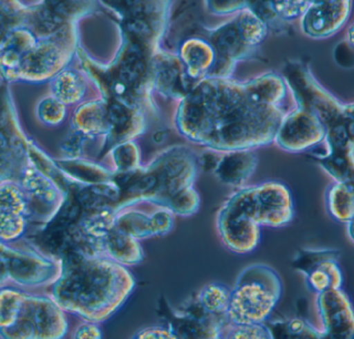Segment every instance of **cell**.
<instances>
[{
	"mask_svg": "<svg viewBox=\"0 0 354 339\" xmlns=\"http://www.w3.org/2000/svg\"><path fill=\"white\" fill-rule=\"evenodd\" d=\"M289 110L261 103L237 87L193 91L181 104L177 124L189 140L214 151L251 149L274 143Z\"/></svg>",
	"mask_w": 354,
	"mask_h": 339,
	"instance_id": "cell-1",
	"label": "cell"
},
{
	"mask_svg": "<svg viewBox=\"0 0 354 339\" xmlns=\"http://www.w3.org/2000/svg\"><path fill=\"white\" fill-rule=\"evenodd\" d=\"M135 284L126 266L105 255L72 251L58 295L66 309L88 321L101 323L126 303Z\"/></svg>",
	"mask_w": 354,
	"mask_h": 339,
	"instance_id": "cell-2",
	"label": "cell"
},
{
	"mask_svg": "<svg viewBox=\"0 0 354 339\" xmlns=\"http://www.w3.org/2000/svg\"><path fill=\"white\" fill-rule=\"evenodd\" d=\"M280 276L272 267L254 264L245 268L231 290L227 323L233 325L266 323L282 296Z\"/></svg>",
	"mask_w": 354,
	"mask_h": 339,
	"instance_id": "cell-3",
	"label": "cell"
},
{
	"mask_svg": "<svg viewBox=\"0 0 354 339\" xmlns=\"http://www.w3.org/2000/svg\"><path fill=\"white\" fill-rule=\"evenodd\" d=\"M254 221V186L243 187L233 193L216 215V230L226 248L239 255L252 253L261 239Z\"/></svg>",
	"mask_w": 354,
	"mask_h": 339,
	"instance_id": "cell-4",
	"label": "cell"
},
{
	"mask_svg": "<svg viewBox=\"0 0 354 339\" xmlns=\"http://www.w3.org/2000/svg\"><path fill=\"white\" fill-rule=\"evenodd\" d=\"M78 23H70L48 37L21 58L17 78L41 82L56 76L71 59L78 45Z\"/></svg>",
	"mask_w": 354,
	"mask_h": 339,
	"instance_id": "cell-5",
	"label": "cell"
},
{
	"mask_svg": "<svg viewBox=\"0 0 354 339\" xmlns=\"http://www.w3.org/2000/svg\"><path fill=\"white\" fill-rule=\"evenodd\" d=\"M326 135V126L313 111L295 105L285 114L274 143L289 153H304L322 145Z\"/></svg>",
	"mask_w": 354,
	"mask_h": 339,
	"instance_id": "cell-6",
	"label": "cell"
},
{
	"mask_svg": "<svg viewBox=\"0 0 354 339\" xmlns=\"http://www.w3.org/2000/svg\"><path fill=\"white\" fill-rule=\"evenodd\" d=\"M176 215L168 208L153 203L151 210L141 203L122 208L115 212L113 224L138 241L165 236L174 228Z\"/></svg>",
	"mask_w": 354,
	"mask_h": 339,
	"instance_id": "cell-7",
	"label": "cell"
},
{
	"mask_svg": "<svg viewBox=\"0 0 354 339\" xmlns=\"http://www.w3.org/2000/svg\"><path fill=\"white\" fill-rule=\"evenodd\" d=\"M295 216V201L286 185L270 181L254 186V221L260 228H284Z\"/></svg>",
	"mask_w": 354,
	"mask_h": 339,
	"instance_id": "cell-8",
	"label": "cell"
},
{
	"mask_svg": "<svg viewBox=\"0 0 354 339\" xmlns=\"http://www.w3.org/2000/svg\"><path fill=\"white\" fill-rule=\"evenodd\" d=\"M318 315L324 338L354 339V309L343 288H330L317 294Z\"/></svg>",
	"mask_w": 354,
	"mask_h": 339,
	"instance_id": "cell-9",
	"label": "cell"
},
{
	"mask_svg": "<svg viewBox=\"0 0 354 339\" xmlns=\"http://www.w3.org/2000/svg\"><path fill=\"white\" fill-rule=\"evenodd\" d=\"M97 6V0H41L35 3V28L47 37L64 25L78 23L93 14Z\"/></svg>",
	"mask_w": 354,
	"mask_h": 339,
	"instance_id": "cell-10",
	"label": "cell"
},
{
	"mask_svg": "<svg viewBox=\"0 0 354 339\" xmlns=\"http://www.w3.org/2000/svg\"><path fill=\"white\" fill-rule=\"evenodd\" d=\"M257 166V157L250 149L227 152L221 157L214 174L229 186L241 187L253 176Z\"/></svg>",
	"mask_w": 354,
	"mask_h": 339,
	"instance_id": "cell-11",
	"label": "cell"
},
{
	"mask_svg": "<svg viewBox=\"0 0 354 339\" xmlns=\"http://www.w3.org/2000/svg\"><path fill=\"white\" fill-rule=\"evenodd\" d=\"M103 255L126 267L138 265L145 259L139 241L114 224L104 237Z\"/></svg>",
	"mask_w": 354,
	"mask_h": 339,
	"instance_id": "cell-12",
	"label": "cell"
},
{
	"mask_svg": "<svg viewBox=\"0 0 354 339\" xmlns=\"http://www.w3.org/2000/svg\"><path fill=\"white\" fill-rule=\"evenodd\" d=\"M311 155L335 182L347 185L354 193V149L312 151Z\"/></svg>",
	"mask_w": 354,
	"mask_h": 339,
	"instance_id": "cell-13",
	"label": "cell"
},
{
	"mask_svg": "<svg viewBox=\"0 0 354 339\" xmlns=\"http://www.w3.org/2000/svg\"><path fill=\"white\" fill-rule=\"evenodd\" d=\"M326 129V149H354V103L341 104Z\"/></svg>",
	"mask_w": 354,
	"mask_h": 339,
	"instance_id": "cell-14",
	"label": "cell"
},
{
	"mask_svg": "<svg viewBox=\"0 0 354 339\" xmlns=\"http://www.w3.org/2000/svg\"><path fill=\"white\" fill-rule=\"evenodd\" d=\"M210 44L221 58L231 60L243 55L250 49L243 42L234 19L210 33Z\"/></svg>",
	"mask_w": 354,
	"mask_h": 339,
	"instance_id": "cell-15",
	"label": "cell"
},
{
	"mask_svg": "<svg viewBox=\"0 0 354 339\" xmlns=\"http://www.w3.org/2000/svg\"><path fill=\"white\" fill-rule=\"evenodd\" d=\"M76 125L78 131L86 135L109 134L108 103L100 101L85 104L77 111Z\"/></svg>",
	"mask_w": 354,
	"mask_h": 339,
	"instance_id": "cell-16",
	"label": "cell"
},
{
	"mask_svg": "<svg viewBox=\"0 0 354 339\" xmlns=\"http://www.w3.org/2000/svg\"><path fill=\"white\" fill-rule=\"evenodd\" d=\"M328 214L337 222L346 224L354 218V193L347 185L335 182L326 195Z\"/></svg>",
	"mask_w": 354,
	"mask_h": 339,
	"instance_id": "cell-17",
	"label": "cell"
},
{
	"mask_svg": "<svg viewBox=\"0 0 354 339\" xmlns=\"http://www.w3.org/2000/svg\"><path fill=\"white\" fill-rule=\"evenodd\" d=\"M307 286L311 292L320 294L330 288H342L344 282L339 261L328 259L314 268L305 276Z\"/></svg>",
	"mask_w": 354,
	"mask_h": 339,
	"instance_id": "cell-18",
	"label": "cell"
},
{
	"mask_svg": "<svg viewBox=\"0 0 354 339\" xmlns=\"http://www.w3.org/2000/svg\"><path fill=\"white\" fill-rule=\"evenodd\" d=\"M120 18L170 12L171 0H102Z\"/></svg>",
	"mask_w": 354,
	"mask_h": 339,
	"instance_id": "cell-19",
	"label": "cell"
},
{
	"mask_svg": "<svg viewBox=\"0 0 354 339\" xmlns=\"http://www.w3.org/2000/svg\"><path fill=\"white\" fill-rule=\"evenodd\" d=\"M52 91L64 104L77 103L84 95V80L77 71H62L52 81Z\"/></svg>",
	"mask_w": 354,
	"mask_h": 339,
	"instance_id": "cell-20",
	"label": "cell"
},
{
	"mask_svg": "<svg viewBox=\"0 0 354 339\" xmlns=\"http://www.w3.org/2000/svg\"><path fill=\"white\" fill-rule=\"evenodd\" d=\"M231 288L221 282H210L202 288L197 301L202 309L214 317L225 318L228 311Z\"/></svg>",
	"mask_w": 354,
	"mask_h": 339,
	"instance_id": "cell-21",
	"label": "cell"
},
{
	"mask_svg": "<svg viewBox=\"0 0 354 339\" xmlns=\"http://www.w3.org/2000/svg\"><path fill=\"white\" fill-rule=\"evenodd\" d=\"M60 166L73 178L85 185L102 184L113 178V172L91 162L71 160L62 162Z\"/></svg>",
	"mask_w": 354,
	"mask_h": 339,
	"instance_id": "cell-22",
	"label": "cell"
},
{
	"mask_svg": "<svg viewBox=\"0 0 354 339\" xmlns=\"http://www.w3.org/2000/svg\"><path fill=\"white\" fill-rule=\"evenodd\" d=\"M272 332V338L314 339L324 338L322 332L303 319H290L266 323Z\"/></svg>",
	"mask_w": 354,
	"mask_h": 339,
	"instance_id": "cell-23",
	"label": "cell"
},
{
	"mask_svg": "<svg viewBox=\"0 0 354 339\" xmlns=\"http://www.w3.org/2000/svg\"><path fill=\"white\" fill-rule=\"evenodd\" d=\"M239 33L248 47L259 45L268 35V25L250 8L241 10L234 18Z\"/></svg>",
	"mask_w": 354,
	"mask_h": 339,
	"instance_id": "cell-24",
	"label": "cell"
},
{
	"mask_svg": "<svg viewBox=\"0 0 354 339\" xmlns=\"http://www.w3.org/2000/svg\"><path fill=\"white\" fill-rule=\"evenodd\" d=\"M29 6L20 0H0V42L6 33L19 26H27Z\"/></svg>",
	"mask_w": 354,
	"mask_h": 339,
	"instance_id": "cell-25",
	"label": "cell"
},
{
	"mask_svg": "<svg viewBox=\"0 0 354 339\" xmlns=\"http://www.w3.org/2000/svg\"><path fill=\"white\" fill-rule=\"evenodd\" d=\"M341 251L334 248H304L301 249L293 257L292 265L295 271L303 275H307L314 268L318 267L320 264L328 259L339 261Z\"/></svg>",
	"mask_w": 354,
	"mask_h": 339,
	"instance_id": "cell-26",
	"label": "cell"
},
{
	"mask_svg": "<svg viewBox=\"0 0 354 339\" xmlns=\"http://www.w3.org/2000/svg\"><path fill=\"white\" fill-rule=\"evenodd\" d=\"M115 172H130L140 167V151L138 145L128 140L118 143L110 152Z\"/></svg>",
	"mask_w": 354,
	"mask_h": 339,
	"instance_id": "cell-27",
	"label": "cell"
},
{
	"mask_svg": "<svg viewBox=\"0 0 354 339\" xmlns=\"http://www.w3.org/2000/svg\"><path fill=\"white\" fill-rule=\"evenodd\" d=\"M220 338H272V332L266 323L243 324V325H233L227 323L225 320L221 328Z\"/></svg>",
	"mask_w": 354,
	"mask_h": 339,
	"instance_id": "cell-28",
	"label": "cell"
},
{
	"mask_svg": "<svg viewBox=\"0 0 354 339\" xmlns=\"http://www.w3.org/2000/svg\"><path fill=\"white\" fill-rule=\"evenodd\" d=\"M201 201L197 191L193 186L177 193L176 196L168 203V209L176 216L189 217L197 213L200 209Z\"/></svg>",
	"mask_w": 354,
	"mask_h": 339,
	"instance_id": "cell-29",
	"label": "cell"
},
{
	"mask_svg": "<svg viewBox=\"0 0 354 339\" xmlns=\"http://www.w3.org/2000/svg\"><path fill=\"white\" fill-rule=\"evenodd\" d=\"M23 183L29 191L43 201H48V203L55 201V189L47 178H44L35 170H27L24 178H23Z\"/></svg>",
	"mask_w": 354,
	"mask_h": 339,
	"instance_id": "cell-30",
	"label": "cell"
},
{
	"mask_svg": "<svg viewBox=\"0 0 354 339\" xmlns=\"http://www.w3.org/2000/svg\"><path fill=\"white\" fill-rule=\"evenodd\" d=\"M258 0H205L206 8L216 16L239 14L245 8H251Z\"/></svg>",
	"mask_w": 354,
	"mask_h": 339,
	"instance_id": "cell-31",
	"label": "cell"
},
{
	"mask_svg": "<svg viewBox=\"0 0 354 339\" xmlns=\"http://www.w3.org/2000/svg\"><path fill=\"white\" fill-rule=\"evenodd\" d=\"M39 118L48 125H58L66 118V106L59 100L47 98L39 106Z\"/></svg>",
	"mask_w": 354,
	"mask_h": 339,
	"instance_id": "cell-32",
	"label": "cell"
},
{
	"mask_svg": "<svg viewBox=\"0 0 354 339\" xmlns=\"http://www.w3.org/2000/svg\"><path fill=\"white\" fill-rule=\"evenodd\" d=\"M0 205L15 213L24 211V197L18 189L12 185H8L0 189Z\"/></svg>",
	"mask_w": 354,
	"mask_h": 339,
	"instance_id": "cell-33",
	"label": "cell"
},
{
	"mask_svg": "<svg viewBox=\"0 0 354 339\" xmlns=\"http://www.w3.org/2000/svg\"><path fill=\"white\" fill-rule=\"evenodd\" d=\"M133 338L140 339H174L177 338L169 326H151L139 330Z\"/></svg>",
	"mask_w": 354,
	"mask_h": 339,
	"instance_id": "cell-34",
	"label": "cell"
},
{
	"mask_svg": "<svg viewBox=\"0 0 354 339\" xmlns=\"http://www.w3.org/2000/svg\"><path fill=\"white\" fill-rule=\"evenodd\" d=\"M75 338L97 339L103 338V336H102V330L97 323L89 321V323H85L84 325L79 327Z\"/></svg>",
	"mask_w": 354,
	"mask_h": 339,
	"instance_id": "cell-35",
	"label": "cell"
},
{
	"mask_svg": "<svg viewBox=\"0 0 354 339\" xmlns=\"http://www.w3.org/2000/svg\"><path fill=\"white\" fill-rule=\"evenodd\" d=\"M221 157L214 152H205L200 159V165L205 172H214L220 162Z\"/></svg>",
	"mask_w": 354,
	"mask_h": 339,
	"instance_id": "cell-36",
	"label": "cell"
},
{
	"mask_svg": "<svg viewBox=\"0 0 354 339\" xmlns=\"http://www.w3.org/2000/svg\"><path fill=\"white\" fill-rule=\"evenodd\" d=\"M347 234H348L349 239L354 244V218L351 221L347 222Z\"/></svg>",
	"mask_w": 354,
	"mask_h": 339,
	"instance_id": "cell-37",
	"label": "cell"
},
{
	"mask_svg": "<svg viewBox=\"0 0 354 339\" xmlns=\"http://www.w3.org/2000/svg\"><path fill=\"white\" fill-rule=\"evenodd\" d=\"M347 41H348L349 46L354 49V25L351 26L347 33Z\"/></svg>",
	"mask_w": 354,
	"mask_h": 339,
	"instance_id": "cell-38",
	"label": "cell"
},
{
	"mask_svg": "<svg viewBox=\"0 0 354 339\" xmlns=\"http://www.w3.org/2000/svg\"><path fill=\"white\" fill-rule=\"evenodd\" d=\"M6 143H6V136L0 132V152H1L2 149H6Z\"/></svg>",
	"mask_w": 354,
	"mask_h": 339,
	"instance_id": "cell-39",
	"label": "cell"
}]
</instances>
